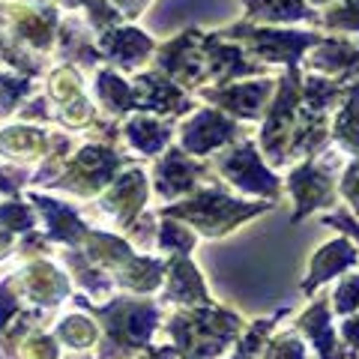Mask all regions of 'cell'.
<instances>
[{"instance_id":"cell-3","label":"cell","mask_w":359,"mask_h":359,"mask_svg":"<svg viewBox=\"0 0 359 359\" xmlns=\"http://www.w3.org/2000/svg\"><path fill=\"white\" fill-rule=\"evenodd\" d=\"M222 171L228 174L233 183L249 189V192H261V195H276L278 192V183L273 180V174L266 171V168L261 165V159H257V153L252 144H243L240 150L228 153L222 159Z\"/></svg>"},{"instance_id":"cell-14","label":"cell","mask_w":359,"mask_h":359,"mask_svg":"<svg viewBox=\"0 0 359 359\" xmlns=\"http://www.w3.org/2000/svg\"><path fill=\"white\" fill-rule=\"evenodd\" d=\"M126 135H129V141H132L141 153H156L168 138H171L168 126H162V123H156V120H147V117L129 120Z\"/></svg>"},{"instance_id":"cell-23","label":"cell","mask_w":359,"mask_h":359,"mask_svg":"<svg viewBox=\"0 0 359 359\" xmlns=\"http://www.w3.org/2000/svg\"><path fill=\"white\" fill-rule=\"evenodd\" d=\"M9 245H13V231L0 228V257H4L9 252Z\"/></svg>"},{"instance_id":"cell-5","label":"cell","mask_w":359,"mask_h":359,"mask_svg":"<svg viewBox=\"0 0 359 359\" xmlns=\"http://www.w3.org/2000/svg\"><path fill=\"white\" fill-rule=\"evenodd\" d=\"M198 174H201V168L192 159H186L180 150H171L156 165V189H159L165 198H174L180 192H186V189L195 183Z\"/></svg>"},{"instance_id":"cell-22","label":"cell","mask_w":359,"mask_h":359,"mask_svg":"<svg viewBox=\"0 0 359 359\" xmlns=\"http://www.w3.org/2000/svg\"><path fill=\"white\" fill-rule=\"evenodd\" d=\"M344 195L353 201V207L359 210V162H353L351 168H347L344 174Z\"/></svg>"},{"instance_id":"cell-12","label":"cell","mask_w":359,"mask_h":359,"mask_svg":"<svg viewBox=\"0 0 359 359\" xmlns=\"http://www.w3.org/2000/svg\"><path fill=\"white\" fill-rule=\"evenodd\" d=\"M266 90H269V81H261V84H243V87L224 90V93H207V96L222 102L224 108L233 111V114H240V117H255L261 99L266 96Z\"/></svg>"},{"instance_id":"cell-8","label":"cell","mask_w":359,"mask_h":359,"mask_svg":"<svg viewBox=\"0 0 359 359\" xmlns=\"http://www.w3.org/2000/svg\"><path fill=\"white\" fill-rule=\"evenodd\" d=\"M102 48L108 51L111 60L132 66V63H141L153 51V42L138 30H114L102 36Z\"/></svg>"},{"instance_id":"cell-17","label":"cell","mask_w":359,"mask_h":359,"mask_svg":"<svg viewBox=\"0 0 359 359\" xmlns=\"http://www.w3.org/2000/svg\"><path fill=\"white\" fill-rule=\"evenodd\" d=\"M0 228L6 231H30L33 228V212L18 204V201H9V204L0 207Z\"/></svg>"},{"instance_id":"cell-1","label":"cell","mask_w":359,"mask_h":359,"mask_svg":"<svg viewBox=\"0 0 359 359\" xmlns=\"http://www.w3.org/2000/svg\"><path fill=\"white\" fill-rule=\"evenodd\" d=\"M266 207H252V204H243V201H231L219 192H201L195 201H186L183 207H171L165 210L168 216H183L189 222H195L201 231L216 237V233L233 228L237 222H243L245 216L252 212H261Z\"/></svg>"},{"instance_id":"cell-10","label":"cell","mask_w":359,"mask_h":359,"mask_svg":"<svg viewBox=\"0 0 359 359\" xmlns=\"http://www.w3.org/2000/svg\"><path fill=\"white\" fill-rule=\"evenodd\" d=\"M141 204H144V174L141 171L120 177V183L105 195V207L111 212H117L123 222H129Z\"/></svg>"},{"instance_id":"cell-9","label":"cell","mask_w":359,"mask_h":359,"mask_svg":"<svg viewBox=\"0 0 359 359\" xmlns=\"http://www.w3.org/2000/svg\"><path fill=\"white\" fill-rule=\"evenodd\" d=\"M353 261H356V249L351 243L335 240L330 245H323V249L314 255V261H311V278L306 282V290H311L318 282H327V278H332L339 269H344L347 264H353Z\"/></svg>"},{"instance_id":"cell-13","label":"cell","mask_w":359,"mask_h":359,"mask_svg":"<svg viewBox=\"0 0 359 359\" xmlns=\"http://www.w3.org/2000/svg\"><path fill=\"white\" fill-rule=\"evenodd\" d=\"M168 297L171 299L183 297V302H210V294L204 290V285H201L198 269L189 261L174 264V285H171V290H168Z\"/></svg>"},{"instance_id":"cell-21","label":"cell","mask_w":359,"mask_h":359,"mask_svg":"<svg viewBox=\"0 0 359 359\" xmlns=\"http://www.w3.org/2000/svg\"><path fill=\"white\" fill-rule=\"evenodd\" d=\"M330 25L332 27H359V0H351V4H344L341 9H339V13H332L330 18Z\"/></svg>"},{"instance_id":"cell-16","label":"cell","mask_w":359,"mask_h":359,"mask_svg":"<svg viewBox=\"0 0 359 359\" xmlns=\"http://www.w3.org/2000/svg\"><path fill=\"white\" fill-rule=\"evenodd\" d=\"M57 335L69 347H84V344H90L96 339V327L87 318H69V320H60Z\"/></svg>"},{"instance_id":"cell-11","label":"cell","mask_w":359,"mask_h":359,"mask_svg":"<svg viewBox=\"0 0 359 359\" xmlns=\"http://www.w3.org/2000/svg\"><path fill=\"white\" fill-rule=\"evenodd\" d=\"M48 150V138H45L42 129H4L0 132V153L6 156H18V159H39V156Z\"/></svg>"},{"instance_id":"cell-18","label":"cell","mask_w":359,"mask_h":359,"mask_svg":"<svg viewBox=\"0 0 359 359\" xmlns=\"http://www.w3.org/2000/svg\"><path fill=\"white\" fill-rule=\"evenodd\" d=\"M159 245L162 249H177V252H189L195 245V237L189 231H183L180 224H171V222H165V228L159 233Z\"/></svg>"},{"instance_id":"cell-19","label":"cell","mask_w":359,"mask_h":359,"mask_svg":"<svg viewBox=\"0 0 359 359\" xmlns=\"http://www.w3.org/2000/svg\"><path fill=\"white\" fill-rule=\"evenodd\" d=\"M335 299H339L335 306H339L341 314L356 311V309H359V276H351V278H347V282L339 287V297H335Z\"/></svg>"},{"instance_id":"cell-2","label":"cell","mask_w":359,"mask_h":359,"mask_svg":"<svg viewBox=\"0 0 359 359\" xmlns=\"http://www.w3.org/2000/svg\"><path fill=\"white\" fill-rule=\"evenodd\" d=\"M99 314L108 320V347L114 344L120 351L144 344L156 327V309L150 302H114L99 309Z\"/></svg>"},{"instance_id":"cell-7","label":"cell","mask_w":359,"mask_h":359,"mask_svg":"<svg viewBox=\"0 0 359 359\" xmlns=\"http://www.w3.org/2000/svg\"><path fill=\"white\" fill-rule=\"evenodd\" d=\"M25 287H27V294L36 299V302H45V306H54L60 297H66V278L54 269L51 264H30L25 269Z\"/></svg>"},{"instance_id":"cell-6","label":"cell","mask_w":359,"mask_h":359,"mask_svg":"<svg viewBox=\"0 0 359 359\" xmlns=\"http://www.w3.org/2000/svg\"><path fill=\"white\" fill-rule=\"evenodd\" d=\"M290 189H294V198H297V216H306V212H311L314 207H323L330 201V180L327 174L314 171V165H302L294 171V177H290Z\"/></svg>"},{"instance_id":"cell-15","label":"cell","mask_w":359,"mask_h":359,"mask_svg":"<svg viewBox=\"0 0 359 359\" xmlns=\"http://www.w3.org/2000/svg\"><path fill=\"white\" fill-rule=\"evenodd\" d=\"M252 15H264V18H306V6L302 0H249Z\"/></svg>"},{"instance_id":"cell-4","label":"cell","mask_w":359,"mask_h":359,"mask_svg":"<svg viewBox=\"0 0 359 359\" xmlns=\"http://www.w3.org/2000/svg\"><path fill=\"white\" fill-rule=\"evenodd\" d=\"M233 132H237V126L228 120H222L216 111H201L183 132V147L189 153H204L210 147H216V144L231 141Z\"/></svg>"},{"instance_id":"cell-20","label":"cell","mask_w":359,"mask_h":359,"mask_svg":"<svg viewBox=\"0 0 359 359\" xmlns=\"http://www.w3.org/2000/svg\"><path fill=\"white\" fill-rule=\"evenodd\" d=\"M25 359H57V344H54L48 335H33L27 341Z\"/></svg>"}]
</instances>
